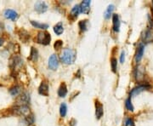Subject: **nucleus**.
I'll return each instance as SVG.
<instances>
[{"instance_id": "nucleus-1", "label": "nucleus", "mask_w": 153, "mask_h": 126, "mask_svg": "<svg viewBox=\"0 0 153 126\" xmlns=\"http://www.w3.org/2000/svg\"><path fill=\"white\" fill-rule=\"evenodd\" d=\"M76 52L72 49H66L60 56V60L65 64L70 65L74 63L76 60Z\"/></svg>"}, {"instance_id": "nucleus-2", "label": "nucleus", "mask_w": 153, "mask_h": 126, "mask_svg": "<svg viewBox=\"0 0 153 126\" xmlns=\"http://www.w3.org/2000/svg\"><path fill=\"white\" fill-rule=\"evenodd\" d=\"M37 40H38V43H39L41 44L48 45L50 43V34L49 32H38Z\"/></svg>"}, {"instance_id": "nucleus-3", "label": "nucleus", "mask_w": 153, "mask_h": 126, "mask_svg": "<svg viewBox=\"0 0 153 126\" xmlns=\"http://www.w3.org/2000/svg\"><path fill=\"white\" fill-rule=\"evenodd\" d=\"M15 113L19 115L27 117L30 113V109L27 106H17L15 108Z\"/></svg>"}, {"instance_id": "nucleus-4", "label": "nucleus", "mask_w": 153, "mask_h": 126, "mask_svg": "<svg viewBox=\"0 0 153 126\" xmlns=\"http://www.w3.org/2000/svg\"><path fill=\"white\" fill-rule=\"evenodd\" d=\"M30 102V96L27 93H24L19 96L17 99L18 106H26Z\"/></svg>"}, {"instance_id": "nucleus-5", "label": "nucleus", "mask_w": 153, "mask_h": 126, "mask_svg": "<svg viewBox=\"0 0 153 126\" xmlns=\"http://www.w3.org/2000/svg\"><path fill=\"white\" fill-rule=\"evenodd\" d=\"M149 88H150V85H148V84H140V85H139V86H137V87H135L132 90V91L130 92V97L136 95H139L140 93H141L142 91L147 90Z\"/></svg>"}, {"instance_id": "nucleus-6", "label": "nucleus", "mask_w": 153, "mask_h": 126, "mask_svg": "<svg viewBox=\"0 0 153 126\" xmlns=\"http://www.w3.org/2000/svg\"><path fill=\"white\" fill-rule=\"evenodd\" d=\"M59 66V60L57 56L52 55L49 59V67L51 70H56Z\"/></svg>"}, {"instance_id": "nucleus-7", "label": "nucleus", "mask_w": 153, "mask_h": 126, "mask_svg": "<svg viewBox=\"0 0 153 126\" xmlns=\"http://www.w3.org/2000/svg\"><path fill=\"white\" fill-rule=\"evenodd\" d=\"M90 3L91 2L89 0H84L80 4V12L83 14H89L90 10Z\"/></svg>"}, {"instance_id": "nucleus-8", "label": "nucleus", "mask_w": 153, "mask_h": 126, "mask_svg": "<svg viewBox=\"0 0 153 126\" xmlns=\"http://www.w3.org/2000/svg\"><path fill=\"white\" fill-rule=\"evenodd\" d=\"M35 9L38 12V13H44L45 11H47L48 9V6L47 4L43 2V1H38L35 3Z\"/></svg>"}, {"instance_id": "nucleus-9", "label": "nucleus", "mask_w": 153, "mask_h": 126, "mask_svg": "<svg viewBox=\"0 0 153 126\" xmlns=\"http://www.w3.org/2000/svg\"><path fill=\"white\" fill-rule=\"evenodd\" d=\"M4 16L5 18L7 19H9V20H12V21H15L17 18H18V14L17 12H15V10L13 9H6L4 11Z\"/></svg>"}, {"instance_id": "nucleus-10", "label": "nucleus", "mask_w": 153, "mask_h": 126, "mask_svg": "<svg viewBox=\"0 0 153 126\" xmlns=\"http://www.w3.org/2000/svg\"><path fill=\"white\" fill-rule=\"evenodd\" d=\"M38 92L40 95H43L45 96L49 95V86L45 82H42V84H40L38 88Z\"/></svg>"}, {"instance_id": "nucleus-11", "label": "nucleus", "mask_w": 153, "mask_h": 126, "mask_svg": "<svg viewBox=\"0 0 153 126\" xmlns=\"http://www.w3.org/2000/svg\"><path fill=\"white\" fill-rule=\"evenodd\" d=\"M112 23H113V30L115 32H119V28H120V20L117 15L114 14L112 16Z\"/></svg>"}, {"instance_id": "nucleus-12", "label": "nucleus", "mask_w": 153, "mask_h": 126, "mask_svg": "<svg viewBox=\"0 0 153 126\" xmlns=\"http://www.w3.org/2000/svg\"><path fill=\"white\" fill-rule=\"evenodd\" d=\"M144 50H145V45L144 44H140L137 50L136 55H135V61L136 62H140V60L143 57V54H144Z\"/></svg>"}, {"instance_id": "nucleus-13", "label": "nucleus", "mask_w": 153, "mask_h": 126, "mask_svg": "<svg viewBox=\"0 0 153 126\" xmlns=\"http://www.w3.org/2000/svg\"><path fill=\"white\" fill-rule=\"evenodd\" d=\"M103 113H104L103 106L99 101H96V103H95V115H96V119H100L103 116Z\"/></svg>"}, {"instance_id": "nucleus-14", "label": "nucleus", "mask_w": 153, "mask_h": 126, "mask_svg": "<svg viewBox=\"0 0 153 126\" xmlns=\"http://www.w3.org/2000/svg\"><path fill=\"white\" fill-rule=\"evenodd\" d=\"M114 9H115V8H114V5H113V4H110V5L106 8L105 11V13H104V17H105L106 20H108V19L111 18V15H112V13H113Z\"/></svg>"}, {"instance_id": "nucleus-15", "label": "nucleus", "mask_w": 153, "mask_h": 126, "mask_svg": "<svg viewBox=\"0 0 153 126\" xmlns=\"http://www.w3.org/2000/svg\"><path fill=\"white\" fill-rule=\"evenodd\" d=\"M67 94V88L66 84H61V85L60 86L59 90H58V95L60 97H65Z\"/></svg>"}, {"instance_id": "nucleus-16", "label": "nucleus", "mask_w": 153, "mask_h": 126, "mask_svg": "<svg viewBox=\"0 0 153 126\" xmlns=\"http://www.w3.org/2000/svg\"><path fill=\"white\" fill-rule=\"evenodd\" d=\"M31 24L36 27V28H38V29H43V30H45L49 27V25L48 24H44V23H40V22H38V21H31Z\"/></svg>"}, {"instance_id": "nucleus-17", "label": "nucleus", "mask_w": 153, "mask_h": 126, "mask_svg": "<svg viewBox=\"0 0 153 126\" xmlns=\"http://www.w3.org/2000/svg\"><path fill=\"white\" fill-rule=\"evenodd\" d=\"M54 32L57 34V35H60L62 34V32H64V28L62 26V23H58L54 27Z\"/></svg>"}, {"instance_id": "nucleus-18", "label": "nucleus", "mask_w": 153, "mask_h": 126, "mask_svg": "<svg viewBox=\"0 0 153 126\" xmlns=\"http://www.w3.org/2000/svg\"><path fill=\"white\" fill-rule=\"evenodd\" d=\"M38 58V52L35 48H32L31 53H30V59L33 62H36Z\"/></svg>"}, {"instance_id": "nucleus-19", "label": "nucleus", "mask_w": 153, "mask_h": 126, "mask_svg": "<svg viewBox=\"0 0 153 126\" xmlns=\"http://www.w3.org/2000/svg\"><path fill=\"white\" fill-rule=\"evenodd\" d=\"M9 93H10V95H13V96H17V95L21 93V87H19V86H15V87L11 88V89L9 90Z\"/></svg>"}, {"instance_id": "nucleus-20", "label": "nucleus", "mask_w": 153, "mask_h": 126, "mask_svg": "<svg viewBox=\"0 0 153 126\" xmlns=\"http://www.w3.org/2000/svg\"><path fill=\"white\" fill-rule=\"evenodd\" d=\"M80 13V5H75L73 8H72V11H71V14H72V15L73 16V17H77V15H78V14Z\"/></svg>"}, {"instance_id": "nucleus-21", "label": "nucleus", "mask_w": 153, "mask_h": 126, "mask_svg": "<svg viewBox=\"0 0 153 126\" xmlns=\"http://www.w3.org/2000/svg\"><path fill=\"white\" fill-rule=\"evenodd\" d=\"M66 113H67V107L65 103H62L60 107V116L61 117H65L66 115Z\"/></svg>"}, {"instance_id": "nucleus-22", "label": "nucleus", "mask_w": 153, "mask_h": 126, "mask_svg": "<svg viewBox=\"0 0 153 126\" xmlns=\"http://www.w3.org/2000/svg\"><path fill=\"white\" fill-rule=\"evenodd\" d=\"M125 107H126V108H127L128 111H131V112L134 111V106H133V104H132V102H131L130 97L126 100V101H125Z\"/></svg>"}, {"instance_id": "nucleus-23", "label": "nucleus", "mask_w": 153, "mask_h": 126, "mask_svg": "<svg viewBox=\"0 0 153 126\" xmlns=\"http://www.w3.org/2000/svg\"><path fill=\"white\" fill-rule=\"evenodd\" d=\"M111 69L113 72H117V61L116 58H112L111 60Z\"/></svg>"}, {"instance_id": "nucleus-24", "label": "nucleus", "mask_w": 153, "mask_h": 126, "mask_svg": "<svg viewBox=\"0 0 153 126\" xmlns=\"http://www.w3.org/2000/svg\"><path fill=\"white\" fill-rule=\"evenodd\" d=\"M79 27L81 28L82 31H86L87 28H88V21L85 20V21H81L79 22Z\"/></svg>"}, {"instance_id": "nucleus-25", "label": "nucleus", "mask_w": 153, "mask_h": 126, "mask_svg": "<svg viewBox=\"0 0 153 126\" xmlns=\"http://www.w3.org/2000/svg\"><path fill=\"white\" fill-rule=\"evenodd\" d=\"M125 126H134V121L131 119H127L125 121Z\"/></svg>"}, {"instance_id": "nucleus-26", "label": "nucleus", "mask_w": 153, "mask_h": 126, "mask_svg": "<svg viewBox=\"0 0 153 126\" xmlns=\"http://www.w3.org/2000/svg\"><path fill=\"white\" fill-rule=\"evenodd\" d=\"M61 46H62V41L58 40V41H56L54 43V48H55V50H59Z\"/></svg>"}, {"instance_id": "nucleus-27", "label": "nucleus", "mask_w": 153, "mask_h": 126, "mask_svg": "<svg viewBox=\"0 0 153 126\" xmlns=\"http://www.w3.org/2000/svg\"><path fill=\"white\" fill-rule=\"evenodd\" d=\"M125 61V52L124 51H122L121 53V56H120V62L123 63Z\"/></svg>"}, {"instance_id": "nucleus-28", "label": "nucleus", "mask_w": 153, "mask_h": 126, "mask_svg": "<svg viewBox=\"0 0 153 126\" xmlns=\"http://www.w3.org/2000/svg\"><path fill=\"white\" fill-rule=\"evenodd\" d=\"M3 44V39H2V38H0V46L2 45Z\"/></svg>"}]
</instances>
